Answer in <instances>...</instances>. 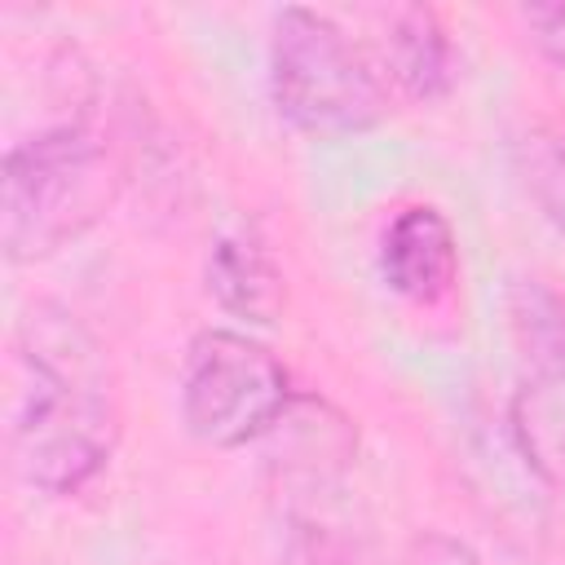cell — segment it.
<instances>
[{"label": "cell", "instance_id": "obj_3", "mask_svg": "<svg viewBox=\"0 0 565 565\" xmlns=\"http://www.w3.org/2000/svg\"><path fill=\"white\" fill-rule=\"evenodd\" d=\"M269 97L274 110L309 137H353L388 115V84L380 66L331 13L305 4L274 13Z\"/></svg>", "mask_w": 565, "mask_h": 565}, {"label": "cell", "instance_id": "obj_7", "mask_svg": "<svg viewBox=\"0 0 565 565\" xmlns=\"http://www.w3.org/2000/svg\"><path fill=\"white\" fill-rule=\"evenodd\" d=\"M207 296L247 327H274L287 309V278L274 260L269 243L252 221L230 225L212 238L207 265H203Z\"/></svg>", "mask_w": 565, "mask_h": 565}, {"label": "cell", "instance_id": "obj_11", "mask_svg": "<svg viewBox=\"0 0 565 565\" xmlns=\"http://www.w3.org/2000/svg\"><path fill=\"white\" fill-rule=\"evenodd\" d=\"M512 168H516L521 190L565 234V137L547 132V128L521 132L512 141Z\"/></svg>", "mask_w": 565, "mask_h": 565}, {"label": "cell", "instance_id": "obj_10", "mask_svg": "<svg viewBox=\"0 0 565 565\" xmlns=\"http://www.w3.org/2000/svg\"><path fill=\"white\" fill-rule=\"evenodd\" d=\"M508 313L534 371H561L565 366V296L539 278H521L508 296Z\"/></svg>", "mask_w": 565, "mask_h": 565}, {"label": "cell", "instance_id": "obj_6", "mask_svg": "<svg viewBox=\"0 0 565 565\" xmlns=\"http://www.w3.org/2000/svg\"><path fill=\"white\" fill-rule=\"evenodd\" d=\"M380 278L411 305H437L455 291L459 243L433 203H411L388 221L380 238Z\"/></svg>", "mask_w": 565, "mask_h": 565}, {"label": "cell", "instance_id": "obj_12", "mask_svg": "<svg viewBox=\"0 0 565 565\" xmlns=\"http://www.w3.org/2000/svg\"><path fill=\"white\" fill-rule=\"evenodd\" d=\"M521 22L534 40V49L565 75V0H547V4H525Z\"/></svg>", "mask_w": 565, "mask_h": 565}, {"label": "cell", "instance_id": "obj_5", "mask_svg": "<svg viewBox=\"0 0 565 565\" xmlns=\"http://www.w3.org/2000/svg\"><path fill=\"white\" fill-rule=\"evenodd\" d=\"M265 441H269V472L282 494V521L327 516L322 503L340 494L358 455V428L349 424V415L327 397L296 393Z\"/></svg>", "mask_w": 565, "mask_h": 565}, {"label": "cell", "instance_id": "obj_4", "mask_svg": "<svg viewBox=\"0 0 565 565\" xmlns=\"http://www.w3.org/2000/svg\"><path fill=\"white\" fill-rule=\"evenodd\" d=\"M296 388L269 344L234 327H207L181 362V424L212 450L265 441Z\"/></svg>", "mask_w": 565, "mask_h": 565}, {"label": "cell", "instance_id": "obj_1", "mask_svg": "<svg viewBox=\"0 0 565 565\" xmlns=\"http://www.w3.org/2000/svg\"><path fill=\"white\" fill-rule=\"evenodd\" d=\"M22 393L9 424L18 477L40 494H79L115 455L119 402L102 340L62 305H31L18 322Z\"/></svg>", "mask_w": 565, "mask_h": 565}, {"label": "cell", "instance_id": "obj_2", "mask_svg": "<svg viewBox=\"0 0 565 565\" xmlns=\"http://www.w3.org/2000/svg\"><path fill=\"white\" fill-rule=\"evenodd\" d=\"M124 168L88 115L57 119L4 150L0 247L9 265H35L84 238L119 199Z\"/></svg>", "mask_w": 565, "mask_h": 565}, {"label": "cell", "instance_id": "obj_8", "mask_svg": "<svg viewBox=\"0 0 565 565\" xmlns=\"http://www.w3.org/2000/svg\"><path fill=\"white\" fill-rule=\"evenodd\" d=\"M384 66L415 102H441L459 84V49L428 4H406L388 18Z\"/></svg>", "mask_w": 565, "mask_h": 565}, {"label": "cell", "instance_id": "obj_13", "mask_svg": "<svg viewBox=\"0 0 565 565\" xmlns=\"http://www.w3.org/2000/svg\"><path fill=\"white\" fill-rule=\"evenodd\" d=\"M402 565H486V561L477 556L472 543H463V539H455L446 530H419L406 543Z\"/></svg>", "mask_w": 565, "mask_h": 565}, {"label": "cell", "instance_id": "obj_9", "mask_svg": "<svg viewBox=\"0 0 565 565\" xmlns=\"http://www.w3.org/2000/svg\"><path fill=\"white\" fill-rule=\"evenodd\" d=\"M508 441L525 472L543 486H565V366L534 371L508 402Z\"/></svg>", "mask_w": 565, "mask_h": 565}]
</instances>
